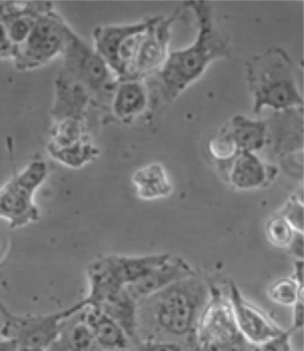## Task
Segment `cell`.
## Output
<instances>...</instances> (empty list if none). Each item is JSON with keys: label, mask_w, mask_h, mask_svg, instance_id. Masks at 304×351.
Instances as JSON below:
<instances>
[{"label": "cell", "mask_w": 304, "mask_h": 351, "mask_svg": "<svg viewBox=\"0 0 304 351\" xmlns=\"http://www.w3.org/2000/svg\"><path fill=\"white\" fill-rule=\"evenodd\" d=\"M96 307L115 320L124 330L130 340L136 337L139 332V302L127 287L113 291Z\"/></svg>", "instance_id": "44dd1931"}, {"label": "cell", "mask_w": 304, "mask_h": 351, "mask_svg": "<svg viewBox=\"0 0 304 351\" xmlns=\"http://www.w3.org/2000/svg\"><path fill=\"white\" fill-rule=\"evenodd\" d=\"M304 263L303 261H294V269H293V275L291 276V278L294 279L298 284L300 285H303V281H304Z\"/></svg>", "instance_id": "4dcf8cb0"}, {"label": "cell", "mask_w": 304, "mask_h": 351, "mask_svg": "<svg viewBox=\"0 0 304 351\" xmlns=\"http://www.w3.org/2000/svg\"><path fill=\"white\" fill-rule=\"evenodd\" d=\"M228 297L238 332L250 343H265L285 331L264 311L250 302L233 281L229 282Z\"/></svg>", "instance_id": "30bf717a"}, {"label": "cell", "mask_w": 304, "mask_h": 351, "mask_svg": "<svg viewBox=\"0 0 304 351\" xmlns=\"http://www.w3.org/2000/svg\"><path fill=\"white\" fill-rule=\"evenodd\" d=\"M52 5L50 1H0L3 23L16 53L28 38L37 17Z\"/></svg>", "instance_id": "5bb4252c"}, {"label": "cell", "mask_w": 304, "mask_h": 351, "mask_svg": "<svg viewBox=\"0 0 304 351\" xmlns=\"http://www.w3.org/2000/svg\"><path fill=\"white\" fill-rule=\"evenodd\" d=\"M14 55H16V49L8 40L1 14H0V60H5V59L13 60Z\"/></svg>", "instance_id": "83f0119b"}, {"label": "cell", "mask_w": 304, "mask_h": 351, "mask_svg": "<svg viewBox=\"0 0 304 351\" xmlns=\"http://www.w3.org/2000/svg\"><path fill=\"white\" fill-rule=\"evenodd\" d=\"M7 242H5V239H3L1 237H0V261L2 260V258L4 257L5 252H7Z\"/></svg>", "instance_id": "d6a6232c"}, {"label": "cell", "mask_w": 304, "mask_h": 351, "mask_svg": "<svg viewBox=\"0 0 304 351\" xmlns=\"http://www.w3.org/2000/svg\"><path fill=\"white\" fill-rule=\"evenodd\" d=\"M296 232L278 213L267 220L264 227L265 237L268 242L280 249H288Z\"/></svg>", "instance_id": "cb8c5ba5"}, {"label": "cell", "mask_w": 304, "mask_h": 351, "mask_svg": "<svg viewBox=\"0 0 304 351\" xmlns=\"http://www.w3.org/2000/svg\"><path fill=\"white\" fill-rule=\"evenodd\" d=\"M246 80L252 97V112L301 110L303 97L293 59L283 47H270L246 62Z\"/></svg>", "instance_id": "3957f363"}, {"label": "cell", "mask_w": 304, "mask_h": 351, "mask_svg": "<svg viewBox=\"0 0 304 351\" xmlns=\"http://www.w3.org/2000/svg\"><path fill=\"white\" fill-rule=\"evenodd\" d=\"M47 176L46 162L32 160L0 189V219H5L9 228H25L40 219L35 195Z\"/></svg>", "instance_id": "8992f818"}, {"label": "cell", "mask_w": 304, "mask_h": 351, "mask_svg": "<svg viewBox=\"0 0 304 351\" xmlns=\"http://www.w3.org/2000/svg\"><path fill=\"white\" fill-rule=\"evenodd\" d=\"M210 293L211 285L198 275L183 279L140 300L138 319L148 320L154 330L163 335L196 337L199 318Z\"/></svg>", "instance_id": "7a4b0ae2"}, {"label": "cell", "mask_w": 304, "mask_h": 351, "mask_svg": "<svg viewBox=\"0 0 304 351\" xmlns=\"http://www.w3.org/2000/svg\"><path fill=\"white\" fill-rule=\"evenodd\" d=\"M288 250L296 261H303L304 254V234L301 232H296Z\"/></svg>", "instance_id": "f546056e"}, {"label": "cell", "mask_w": 304, "mask_h": 351, "mask_svg": "<svg viewBox=\"0 0 304 351\" xmlns=\"http://www.w3.org/2000/svg\"><path fill=\"white\" fill-rule=\"evenodd\" d=\"M181 13L183 8H178L169 17L154 16L153 23L140 38L129 80H144L161 70L169 56L172 26Z\"/></svg>", "instance_id": "ba28073f"}, {"label": "cell", "mask_w": 304, "mask_h": 351, "mask_svg": "<svg viewBox=\"0 0 304 351\" xmlns=\"http://www.w3.org/2000/svg\"><path fill=\"white\" fill-rule=\"evenodd\" d=\"M136 351H185L183 345L174 341L147 340L137 345Z\"/></svg>", "instance_id": "4316f807"}, {"label": "cell", "mask_w": 304, "mask_h": 351, "mask_svg": "<svg viewBox=\"0 0 304 351\" xmlns=\"http://www.w3.org/2000/svg\"><path fill=\"white\" fill-rule=\"evenodd\" d=\"M184 8L191 11L198 25V35L191 45L169 52L158 71L159 102L171 106L181 94L204 76L208 68L232 53L231 37L218 28L213 8L207 1H186Z\"/></svg>", "instance_id": "6da1fadb"}, {"label": "cell", "mask_w": 304, "mask_h": 351, "mask_svg": "<svg viewBox=\"0 0 304 351\" xmlns=\"http://www.w3.org/2000/svg\"><path fill=\"white\" fill-rule=\"evenodd\" d=\"M76 32L52 5L36 19L31 32L13 59L18 71H29L45 66L62 56Z\"/></svg>", "instance_id": "277c9868"}, {"label": "cell", "mask_w": 304, "mask_h": 351, "mask_svg": "<svg viewBox=\"0 0 304 351\" xmlns=\"http://www.w3.org/2000/svg\"><path fill=\"white\" fill-rule=\"evenodd\" d=\"M171 254H156L138 256L108 255L100 257L113 280L127 287L165 263Z\"/></svg>", "instance_id": "e0dca14e"}, {"label": "cell", "mask_w": 304, "mask_h": 351, "mask_svg": "<svg viewBox=\"0 0 304 351\" xmlns=\"http://www.w3.org/2000/svg\"><path fill=\"white\" fill-rule=\"evenodd\" d=\"M18 346L13 341L0 338V351H17Z\"/></svg>", "instance_id": "1f68e13d"}, {"label": "cell", "mask_w": 304, "mask_h": 351, "mask_svg": "<svg viewBox=\"0 0 304 351\" xmlns=\"http://www.w3.org/2000/svg\"><path fill=\"white\" fill-rule=\"evenodd\" d=\"M154 19V16H151L137 23L100 25L93 29L94 49L106 61L115 76L118 69L119 53L122 46L133 35L148 29Z\"/></svg>", "instance_id": "9a60e30c"}, {"label": "cell", "mask_w": 304, "mask_h": 351, "mask_svg": "<svg viewBox=\"0 0 304 351\" xmlns=\"http://www.w3.org/2000/svg\"><path fill=\"white\" fill-rule=\"evenodd\" d=\"M291 336L290 331H285L265 343L253 345V351H292Z\"/></svg>", "instance_id": "484cf974"}, {"label": "cell", "mask_w": 304, "mask_h": 351, "mask_svg": "<svg viewBox=\"0 0 304 351\" xmlns=\"http://www.w3.org/2000/svg\"><path fill=\"white\" fill-rule=\"evenodd\" d=\"M97 346L103 351H126L130 338L115 320L96 306H87L82 313Z\"/></svg>", "instance_id": "ac0fdd59"}, {"label": "cell", "mask_w": 304, "mask_h": 351, "mask_svg": "<svg viewBox=\"0 0 304 351\" xmlns=\"http://www.w3.org/2000/svg\"><path fill=\"white\" fill-rule=\"evenodd\" d=\"M304 287L290 278H279L274 281L268 288V297L277 305L293 307L304 294Z\"/></svg>", "instance_id": "603a6c76"}, {"label": "cell", "mask_w": 304, "mask_h": 351, "mask_svg": "<svg viewBox=\"0 0 304 351\" xmlns=\"http://www.w3.org/2000/svg\"><path fill=\"white\" fill-rule=\"evenodd\" d=\"M239 335L228 294L225 296L211 285L210 298L199 318L196 332L200 351H213Z\"/></svg>", "instance_id": "9c48e42d"}, {"label": "cell", "mask_w": 304, "mask_h": 351, "mask_svg": "<svg viewBox=\"0 0 304 351\" xmlns=\"http://www.w3.org/2000/svg\"><path fill=\"white\" fill-rule=\"evenodd\" d=\"M62 56V73L87 89L93 103L100 101L109 106L119 80L93 46L75 34Z\"/></svg>", "instance_id": "52a82bcc"}, {"label": "cell", "mask_w": 304, "mask_h": 351, "mask_svg": "<svg viewBox=\"0 0 304 351\" xmlns=\"http://www.w3.org/2000/svg\"><path fill=\"white\" fill-rule=\"evenodd\" d=\"M93 103L87 89L79 82L59 71L55 80V95L51 107V123L65 119H87Z\"/></svg>", "instance_id": "4fadbf2b"}, {"label": "cell", "mask_w": 304, "mask_h": 351, "mask_svg": "<svg viewBox=\"0 0 304 351\" xmlns=\"http://www.w3.org/2000/svg\"><path fill=\"white\" fill-rule=\"evenodd\" d=\"M86 308L83 300L62 311L41 315H18L0 302L3 325L0 337L13 341L18 347H38L49 350L60 337L68 321Z\"/></svg>", "instance_id": "5b68a950"}, {"label": "cell", "mask_w": 304, "mask_h": 351, "mask_svg": "<svg viewBox=\"0 0 304 351\" xmlns=\"http://www.w3.org/2000/svg\"><path fill=\"white\" fill-rule=\"evenodd\" d=\"M198 275V271L183 258L169 255L165 263L154 267L134 284L128 285L137 302L151 297L183 279Z\"/></svg>", "instance_id": "7c38bea8"}, {"label": "cell", "mask_w": 304, "mask_h": 351, "mask_svg": "<svg viewBox=\"0 0 304 351\" xmlns=\"http://www.w3.org/2000/svg\"><path fill=\"white\" fill-rule=\"evenodd\" d=\"M137 196L143 201H156L169 197L174 192L165 166L152 162L137 169L131 178Z\"/></svg>", "instance_id": "ffe728a7"}, {"label": "cell", "mask_w": 304, "mask_h": 351, "mask_svg": "<svg viewBox=\"0 0 304 351\" xmlns=\"http://www.w3.org/2000/svg\"><path fill=\"white\" fill-rule=\"evenodd\" d=\"M278 213L288 222L294 231L303 233L304 204L303 189L289 197Z\"/></svg>", "instance_id": "d4e9b609"}, {"label": "cell", "mask_w": 304, "mask_h": 351, "mask_svg": "<svg viewBox=\"0 0 304 351\" xmlns=\"http://www.w3.org/2000/svg\"><path fill=\"white\" fill-rule=\"evenodd\" d=\"M292 308H293V311H292V327L289 331L293 334V332L303 329V297L298 300Z\"/></svg>", "instance_id": "f1b7e54d"}, {"label": "cell", "mask_w": 304, "mask_h": 351, "mask_svg": "<svg viewBox=\"0 0 304 351\" xmlns=\"http://www.w3.org/2000/svg\"><path fill=\"white\" fill-rule=\"evenodd\" d=\"M47 154L50 158L68 168L80 169L96 160L100 156V150L92 141H89Z\"/></svg>", "instance_id": "7402d4cb"}, {"label": "cell", "mask_w": 304, "mask_h": 351, "mask_svg": "<svg viewBox=\"0 0 304 351\" xmlns=\"http://www.w3.org/2000/svg\"><path fill=\"white\" fill-rule=\"evenodd\" d=\"M238 152L258 154L267 143V124L246 115L233 116L222 128Z\"/></svg>", "instance_id": "d6986e66"}, {"label": "cell", "mask_w": 304, "mask_h": 351, "mask_svg": "<svg viewBox=\"0 0 304 351\" xmlns=\"http://www.w3.org/2000/svg\"><path fill=\"white\" fill-rule=\"evenodd\" d=\"M292 351H293V350H292Z\"/></svg>", "instance_id": "e575fe53"}, {"label": "cell", "mask_w": 304, "mask_h": 351, "mask_svg": "<svg viewBox=\"0 0 304 351\" xmlns=\"http://www.w3.org/2000/svg\"><path fill=\"white\" fill-rule=\"evenodd\" d=\"M150 104L151 96L144 80H126L116 85L109 107L120 123L130 124L148 112Z\"/></svg>", "instance_id": "2e32d148"}, {"label": "cell", "mask_w": 304, "mask_h": 351, "mask_svg": "<svg viewBox=\"0 0 304 351\" xmlns=\"http://www.w3.org/2000/svg\"><path fill=\"white\" fill-rule=\"evenodd\" d=\"M17 351H49V350L38 347H18Z\"/></svg>", "instance_id": "836d02e7"}, {"label": "cell", "mask_w": 304, "mask_h": 351, "mask_svg": "<svg viewBox=\"0 0 304 351\" xmlns=\"http://www.w3.org/2000/svg\"><path fill=\"white\" fill-rule=\"evenodd\" d=\"M222 175L232 189L249 192L270 186L278 177L279 169L265 162L258 154L240 152Z\"/></svg>", "instance_id": "8fae6325"}]
</instances>
